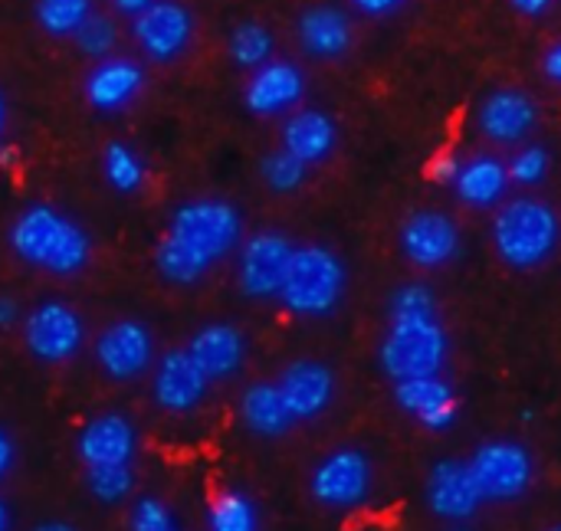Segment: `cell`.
<instances>
[{
  "label": "cell",
  "mask_w": 561,
  "mask_h": 531,
  "mask_svg": "<svg viewBox=\"0 0 561 531\" xmlns=\"http://www.w3.org/2000/svg\"><path fill=\"white\" fill-rule=\"evenodd\" d=\"M10 250L33 269H43L49 276H76L92 259V240L89 233L66 217L62 210L49 204H30L23 207L10 230H7Z\"/></svg>",
  "instance_id": "6da1fadb"
},
{
  "label": "cell",
  "mask_w": 561,
  "mask_h": 531,
  "mask_svg": "<svg viewBox=\"0 0 561 531\" xmlns=\"http://www.w3.org/2000/svg\"><path fill=\"white\" fill-rule=\"evenodd\" d=\"M348 286L345 263L319 243L293 246L276 299L302 319H325L339 309Z\"/></svg>",
  "instance_id": "7a4b0ae2"
},
{
  "label": "cell",
  "mask_w": 561,
  "mask_h": 531,
  "mask_svg": "<svg viewBox=\"0 0 561 531\" xmlns=\"http://www.w3.org/2000/svg\"><path fill=\"white\" fill-rule=\"evenodd\" d=\"M493 246L510 269H539L559 246V217L546 200L516 197L493 217Z\"/></svg>",
  "instance_id": "3957f363"
},
{
  "label": "cell",
  "mask_w": 561,
  "mask_h": 531,
  "mask_svg": "<svg viewBox=\"0 0 561 531\" xmlns=\"http://www.w3.org/2000/svg\"><path fill=\"white\" fill-rule=\"evenodd\" d=\"M450 355V338L440 325V319H391L378 361L388 378L404 381V378H427L440 374Z\"/></svg>",
  "instance_id": "277c9868"
},
{
  "label": "cell",
  "mask_w": 561,
  "mask_h": 531,
  "mask_svg": "<svg viewBox=\"0 0 561 531\" xmlns=\"http://www.w3.org/2000/svg\"><path fill=\"white\" fill-rule=\"evenodd\" d=\"M171 236L187 243L197 256H204L210 266L224 259L243 236V220L240 210L227 200L217 197H201L187 200L171 213Z\"/></svg>",
  "instance_id": "5b68a950"
},
{
  "label": "cell",
  "mask_w": 561,
  "mask_h": 531,
  "mask_svg": "<svg viewBox=\"0 0 561 531\" xmlns=\"http://www.w3.org/2000/svg\"><path fill=\"white\" fill-rule=\"evenodd\" d=\"M470 473L483 503H516L536 483V460L516 440H490L473 453Z\"/></svg>",
  "instance_id": "8992f818"
},
{
  "label": "cell",
  "mask_w": 561,
  "mask_h": 531,
  "mask_svg": "<svg viewBox=\"0 0 561 531\" xmlns=\"http://www.w3.org/2000/svg\"><path fill=\"white\" fill-rule=\"evenodd\" d=\"M371 460L358 447H342L316 463L309 476V493L319 506L335 512H352L371 496Z\"/></svg>",
  "instance_id": "52a82bcc"
},
{
  "label": "cell",
  "mask_w": 561,
  "mask_h": 531,
  "mask_svg": "<svg viewBox=\"0 0 561 531\" xmlns=\"http://www.w3.org/2000/svg\"><path fill=\"white\" fill-rule=\"evenodd\" d=\"M26 351L43 365H62L79 355L85 342V325L79 312L66 302H43L23 319Z\"/></svg>",
  "instance_id": "ba28073f"
},
{
  "label": "cell",
  "mask_w": 561,
  "mask_h": 531,
  "mask_svg": "<svg viewBox=\"0 0 561 531\" xmlns=\"http://www.w3.org/2000/svg\"><path fill=\"white\" fill-rule=\"evenodd\" d=\"M131 33L141 53L154 62L178 59L194 39V13L181 0H151L131 16Z\"/></svg>",
  "instance_id": "9c48e42d"
},
{
  "label": "cell",
  "mask_w": 561,
  "mask_h": 531,
  "mask_svg": "<svg viewBox=\"0 0 561 531\" xmlns=\"http://www.w3.org/2000/svg\"><path fill=\"white\" fill-rule=\"evenodd\" d=\"M401 253L417 269H440L460 256V227L440 210H414L398 233Z\"/></svg>",
  "instance_id": "30bf717a"
},
{
  "label": "cell",
  "mask_w": 561,
  "mask_h": 531,
  "mask_svg": "<svg viewBox=\"0 0 561 531\" xmlns=\"http://www.w3.org/2000/svg\"><path fill=\"white\" fill-rule=\"evenodd\" d=\"M289 256H293L289 236L273 230L253 233L240 250V266H237L240 292L247 299H276Z\"/></svg>",
  "instance_id": "8fae6325"
},
{
  "label": "cell",
  "mask_w": 561,
  "mask_h": 531,
  "mask_svg": "<svg viewBox=\"0 0 561 531\" xmlns=\"http://www.w3.org/2000/svg\"><path fill=\"white\" fill-rule=\"evenodd\" d=\"M154 358V342L148 325L135 319H118L112 322L99 338H95V361L105 378L112 381H135L151 368Z\"/></svg>",
  "instance_id": "7c38bea8"
},
{
  "label": "cell",
  "mask_w": 561,
  "mask_h": 531,
  "mask_svg": "<svg viewBox=\"0 0 561 531\" xmlns=\"http://www.w3.org/2000/svg\"><path fill=\"white\" fill-rule=\"evenodd\" d=\"M424 503L444 522L473 519L480 512V506H483V496L477 489L470 463H463V460L434 463L431 473H427V483H424Z\"/></svg>",
  "instance_id": "4fadbf2b"
},
{
  "label": "cell",
  "mask_w": 561,
  "mask_h": 531,
  "mask_svg": "<svg viewBox=\"0 0 561 531\" xmlns=\"http://www.w3.org/2000/svg\"><path fill=\"white\" fill-rule=\"evenodd\" d=\"M250 72L253 76L243 85V105L250 115H260V118L279 115L299 105L306 95V72L289 59H270Z\"/></svg>",
  "instance_id": "5bb4252c"
},
{
  "label": "cell",
  "mask_w": 561,
  "mask_h": 531,
  "mask_svg": "<svg viewBox=\"0 0 561 531\" xmlns=\"http://www.w3.org/2000/svg\"><path fill=\"white\" fill-rule=\"evenodd\" d=\"M276 388H279V394H283V401H286L296 424L322 417L335 401V374H332V368L325 361H312V358L286 365Z\"/></svg>",
  "instance_id": "9a60e30c"
},
{
  "label": "cell",
  "mask_w": 561,
  "mask_h": 531,
  "mask_svg": "<svg viewBox=\"0 0 561 531\" xmlns=\"http://www.w3.org/2000/svg\"><path fill=\"white\" fill-rule=\"evenodd\" d=\"M184 351L191 355V361L197 365V371L210 384L227 381L247 361V335L230 322H210V325H204V328H197L191 335Z\"/></svg>",
  "instance_id": "2e32d148"
},
{
  "label": "cell",
  "mask_w": 561,
  "mask_h": 531,
  "mask_svg": "<svg viewBox=\"0 0 561 531\" xmlns=\"http://www.w3.org/2000/svg\"><path fill=\"white\" fill-rule=\"evenodd\" d=\"M394 404L417 417L421 427H427L431 434H444L457 424L460 417V404L457 394L450 391V384L440 374H427V378H404L394 381Z\"/></svg>",
  "instance_id": "e0dca14e"
},
{
  "label": "cell",
  "mask_w": 561,
  "mask_h": 531,
  "mask_svg": "<svg viewBox=\"0 0 561 531\" xmlns=\"http://www.w3.org/2000/svg\"><path fill=\"white\" fill-rule=\"evenodd\" d=\"M210 381L197 371V365L191 361V355L184 348L161 355L158 368H154V404L168 414H191L204 404Z\"/></svg>",
  "instance_id": "ac0fdd59"
},
{
  "label": "cell",
  "mask_w": 561,
  "mask_h": 531,
  "mask_svg": "<svg viewBox=\"0 0 561 531\" xmlns=\"http://www.w3.org/2000/svg\"><path fill=\"white\" fill-rule=\"evenodd\" d=\"M141 89H145V69L125 56L95 59V66L85 72V82H82L85 102L95 112H122L138 99Z\"/></svg>",
  "instance_id": "d6986e66"
},
{
  "label": "cell",
  "mask_w": 561,
  "mask_h": 531,
  "mask_svg": "<svg viewBox=\"0 0 561 531\" xmlns=\"http://www.w3.org/2000/svg\"><path fill=\"white\" fill-rule=\"evenodd\" d=\"M477 125L490 141L500 145H519L529 138L539 125V108L536 102L519 92V89H496L480 102Z\"/></svg>",
  "instance_id": "ffe728a7"
},
{
  "label": "cell",
  "mask_w": 561,
  "mask_h": 531,
  "mask_svg": "<svg viewBox=\"0 0 561 531\" xmlns=\"http://www.w3.org/2000/svg\"><path fill=\"white\" fill-rule=\"evenodd\" d=\"M138 434L128 417L122 414H99L92 417L76 440V453L82 466H125L135 460Z\"/></svg>",
  "instance_id": "44dd1931"
},
{
  "label": "cell",
  "mask_w": 561,
  "mask_h": 531,
  "mask_svg": "<svg viewBox=\"0 0 561 531\" xmlns=\"http://www.w3.org/2000/svg\"><path fill=\"white\" fill-rule=\"evenodd\" d=\"M296 36L302 49L316 59H342L355 46V26L345 10L332 3H316L299 13Z\"/></svg>",
  "instance_id": "7402d4cb"
},
{
  "label": "cell",
  "mask_w": 561,
  "mask_h": 531,
  "mask_svg": "<svg viewBox=\"0 0 561 531\" xmlns=\"http://www.w3.org/2000/svg\"><path fill=\"white\" fill-rule=\"evenodd\" d=\"M450 187H454L457 200L473 210L496 207V204H503V197L510 191L506 161H500L493 154H473L470 161H460Z\"/></svg>",
  "instance_id": "603a6c76"
},
{
  "label": "cell",
  "mask_w": 561,
  "mask_h": 531,
  "mask_svg": "<svg viewBox=\"0 0 561 531\" xmlns=\"http://www.w3.org/2000/svg\"><path fill=\"white\" fill-rule=\"evenodd\" d=\"M339 145L335 118L319 108H299L283 128V151L299 158L306 168L322 164Z\"/></svg>",
  "instance_id": "cb8c5ba5"
},
{
  "label": "cell",
  "mask_w": 561,
  "mask_h": 531,
  "mask_svg": "<svg viewBox=\"0 0 561 531\" xmlns=\"http://www.w3.org/2000/svg\"><path fill=\"white\" fill-rule=\"evenodd\" d=\"M240 420L250 434L266 437V440H276L296 427L279 388L270 381H256L240 394Z\"/></svg>",
  "instance_id": "d4e9b609"
},
{
  "label": "cell",
  "mask_w": 561,
  "mask_h": 531,
  "mask_svg": "<svg viewBox=\"0 0 561 531\" xmlns=\"http://www.w3.org/2000/svg\"><path fill=\"white\" fill-rule=\"evenodd\" d=\"M154 266H158L161 279H168L174 286H194L210 269V263L204 256H197L187 243H181L171 233H164L158 240V246H154Z\"/></svg>",
  "instance_id": "484cf974"
},
{
  "label": "cell",
  "mask_w": 561,
  "mask_h": 531,
  "mask_svg": "<svg viewBox=\"0 0 561 531\" xmlns=\"http://www.w3.org/2000/svg\"><path fill=\"white\" fill-rule=\"evenodd\" d=\"M102 174L115 194H135L145 184V161L125 141H108L102 151Z\"/></svg>",
  "instance_id": "4316f807"
},
{
  "label": "cell",
  "mask_w": 561,
  "mask_h": 531,
  "mask_svg": "<svg viewBox=\"0 0 561 531\" xmlns=\"http://www.w3.org/2000/svg\"><path fill=\"white\" fill-rule=\"evenodd\" d=\"M207 531H260L256 503L240 489H224L207 512Z\"/></svg>",
  "instance_id": "83f0119b"
},
{
  "label": "cell",
  "mask_w": 561,
  "mask_h": 531,
  "mask_svg": "<svg viewBox=\"0 0 561 531\" xmlns=\"http://www.w3.org/2000/svg\"><path fill=\"white\" fill-rule=\"evenodd\" d=\"M273 46H276V39H273V33H270L260 20H243V23H237L233 33H230V43H227L230 59H233L240 69H256V66L270 62V59H273Z\"/></svg>",
  "instance_id": "f1b7e54d"
},
{
  "label": "cell",
  "mask_w": 561,
  "mask_h": 531,
  "mask_svg": "<svg viewBox=\"0 0 561 531\" xmlns=\"http://www.w3.org/2000/svg\"><path fill=\"white\" fill-rule=\"evenodd\" d=\"M92 13V0H33V20L49 36H72Z\"/></svg>",
  "instance_id": "f546056e"
},
{
  "label": "cell",
  "mask_w": 561,
  "mask_h": 531,
  "mask_svg": "<svg viewBox=\"0 0 561 531\" xmlns=\"http://www.w3.org/2000/svg\"><path fill=\"white\" fill-rule=\"evenodd\" d=\"M85 486L102 506H115L135 493L131 463H125V466H85Z\"/></svg>",
  "instance_id": "4dcf8cb0"
},
{
  "label": "cell",
  "mask_w": 561,
  "mask_h": 531,
  "mask_svg": "<svg viewBox=\"0 0 561 531\" xmlns=\"http://www.w3.org/2000/svg\"><path fill=\"white\" fill-rule=\"evenodd\" d=\"M260 174H263V184H266L270 191H276V194H293V191H299V187L306 184L309 168H306L299 158H293L289 151L276 148V151L263 154Z\"/></svg>",
  "instance_id": "1f68e13d"
},
{
  "label": "cell",
  "mask_w": 561,
  "mask_h": 531,
  "mask_svg": "<svg viewBox=\"0 0 561 531\" xmlns=\"http://www.w3.org/2000/svg\"><path fill=\"white\" fill-rule=\"evenodd\" d=\"M76 46H79V53H85L89 59H105V56H112V49H115V43H118V30H115V23L108 20V16H102V13H89L82 23H79V30L69 36Z\"/></svg>",
  "instance_id": "d6a6232c"
},
{
  "label": "cell",
  "mask_w": 561,
  "mask_h": 531,
  "mask_svg": "<svg viewBox=\"0 0 561 531\" xmlns=\"http://www.w3.org/2000/svg\"><path fill=\"white\" fill-rule=\"evenodd\" d=\"M549 164H552L549 151L542 145H529L506 164V174L516 187H536L549 177Z\"/></svg>",
  "instance_id": "836d02e7"
},
{
  "label": "cell",
  "mask_w": 561,
  "mask_h": 531,
  "mask_svg": "<svg viewBox=\"0 0 561 531\" xmlns=\"http://www.w3.org/2000/svg\"><path fill=\"white\" fill-rule=\"evenodd\" d=\"M437 299L424 282H408L391 296V319H434Z\"/></svg>",
  "instance_id": "e575fe53"
},
{
  "label": "cell",
  "mask_w": 561,
  "mask_h": 531,
  "mask_svg": "<svg viewBox=\"0 0 561 531\" xmlns=\"http://www.w3.org/2000/svg\"><path fill=\"white\" fill-rule=\"evenodd\" d=\"M128 522H131V531H181L174 512L161 499H154V496H141L131 506V519Z\"/></svg>",
  "instance_id": "d590c367"
},
{
  "label": "cell",
  "mask_w": 561,
  "mask_h": 531,
  "mask_svg": "<svg viewBox=\"0 0 561 531\" xmlns=\"http://www.w3.org/2000/svg\"><path fill=\"white\" fill-rule=\"evenodd\" d=\"M457 168H460V158H457V154H437V158H431V164H427V177H431L434 184H440V187H450Z\"/></svg>",
  "instance_id": "8d00e7d4"
},
{
  "label": "cell",
  "mask_w": 561,
  "mask_h": 531,
  "mask_svg": "<svg viewBox=\"0 0 561 531\" xmlns=\"http://www.w3.org/2000/svg\"><path fill=\"white\" fill-rule=\"evenodd\" d=\"M404 3L408 0H352V7L362 10V13H368V16H388V13L401 10Z\"/></svg>",
  "instance_id": "74e56055"
},
{
  "label": "cell",
  "mask_w": 561,
  "mask_h": 531,
  "mask_svg": "<svg viewBox=\"0 0 561 531\" xmlns=\"http://www.w3.org/2000/svg\"><path fill=\"white\" fill-rule=\"evenodd\" d=\"M542 72H546V82H552V85H559L561 82V46L559 43H552V46L546 49V56H542Z\"/></svg>",
  "instance_id": "f35d334b"
},
{
  "label": "cell",
  "mask_w": 561,
  "mask_h": 531,
  "mask_svg": "<svg viewBox=\"0 0 561 531\" xmlns=\"http://www.w3.org/2000/svg\"><path fill=\"white\" fill-rule=\"evenodd\" d=\"M16 463V447H13V437L0 427V480H7V473L13 470Z\"/></svg>",
  "instance_id": "ab89813d"
},
{
  "label": "cell",
  "mask_w": 561,
  "mask_h": 531,
  "mask_svg": "<svg viewBox=\"0 0 561 531\" xmlns=\"http://www.w3.org/2000/svg\"><path fill=\"white\" fill-rule=\"evenodd\" d=\"M552 3H556V0H510V7L519 10L523 16H542V13L552 10Z\"/></svg>",
  "instance_id": "60d3db41"
},
{
  "label": "cell",
  "mask_w": 561,
  "mask_h": 531,
  "mask_svg": "<svg viewBox=\"0 0 561 531\" xmlns=\"http://www.w3.org/2000/svg\"><path fill=\"white\" fill-rule=\"evenodd\" d=\"M20 319V305L10 296H0V328H10Z\"/></svg>",
  "instance_id": "b9f144b4"
},
{
  "label": "cell",
  "mask_w": 561,
  "mask_h": 531,
  "mask_svg": "<svg viewBox=\"0 0 561 531\" xmlns=\"http://www.w3.org/2000/svg\"><path fill=\"white\" fill-rule=\"evenodd\" d=\"M148 3H151V0H112V7H115L118 13H125V16H135V13H141Z\"/></svg>",
  "instance_id": "7bdbcfd3"
},
{
  "label": "cell",
  "mask_w": 561,
  "mask_h": 531,
  "mask_svg": "<svg viewBox=\"0 0 561 531\" xmlns=\"http://www.w3.org/2000/svg\"><path fill=\"white\" fill-rule=\"evenodd\" d=\"M33 531H76V526L69 522H59V519H49V522H39Z\"/></svg>",
  "instance_id": "ee69618b"
},
{
  "label": "cell",
  "mask_w": 561,
  "mask_h": 531,
  "mask_svg": "<svg viewBox=\"0 0 561 531\" xmlns=\"http://www.w3.org/2000/svg\"><path fill=\"white\" fill-rule=\"evenodd\" d=\"M0 531H10V509L3 499H0Z\"/></svg>",
  "instance_id": "f6af8a7d"
},
{
  "label": "cell",
  "mask_w": 561,
  "mask_h": 531,
  "mask_svg": "<svg viewBox=\"0 0 561 531\" xmlns=\"http://www.w3.org/2000/svg\"><path fill=\"white\" fill-rule=\"evenodd\" d=\"M3 128H7V102L0 95V135H3Z\"/></svg>",
  "instance_id": "bcb514c9"
},
{
  "label": "cell",
  "mask_w": 561,
  "mask_h": 531,
  "mask_svg": "<svg viewBox=\"0 0 561 531\" xmlns=\"http://www.w3.org/2000/svg\"><path fill=\"white\" fill-rule=\"evenodd\" d=\"M447 531H470V529H460V526H457V529H447Z\"/></svg>",
  "instance_id": "7dc6e473"
},
{
  "label": "cell",
  "mask_w": 561,
  "mask_h": 531,
  "mask_svg": "<svg viewBox=\"0 0 561 531\" xmlns=\"http://www.w3.org/2000/svg\"><path fill=\"white\" fill-rule=\"evenodd\" d=\"M549 531H559V529H549Z\"/></svg>",
  "instance_id": "c3c4849f"
}]
</instances>
